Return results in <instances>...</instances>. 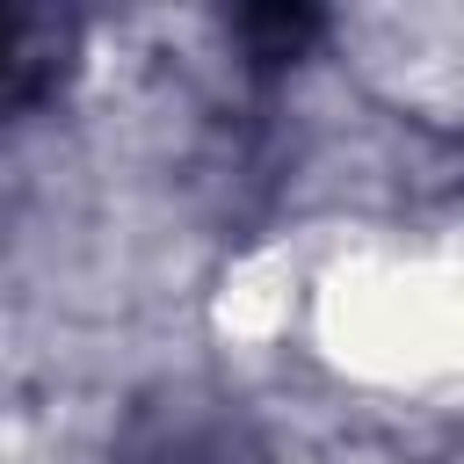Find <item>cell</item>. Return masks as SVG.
Listing matches in <instances>:
<instances>
[{
	"mask_svg": "<svg viewBox=\"0 0 464 464\" xmlns=\"http://www.w3.org/2000/svg\"><path fill=\"white\" fill-rule=\"evenodd\" d=\"M109 464H261L254 420L210 384H152L123 406Z\"/></svg>",
	"mask_w": 464,
	"mask_h": 464,
	"instance_id": "1",
	"label": "cell"
},
{
	"mask_svg": "<svg viewBox=\"0 0 464 464\" xmlns=\"http://www.w3.org/2000/svg\"><path fill=\"white\" fill-rule=\"evenodd\" d=\"M72 58H80V14H65V7H22L14 36H7V87H0L7 109L14 116L44 109L65 87Z\"/></svg>",
	"mask_w": 464,
	"mask_h": 464,
	"instance_id": "2",
	"label": "cell"
},
{
	"mask_svg": "<svg viewBox=\"0 0 464 464\" xmlns=\"http://www.w3.org/2000/svg\"><path fill=\"white\" fill-rule=\"evenodd\" d=\"M239 36H246V58H254V65H283V58H297V51L319 36V14L254 7V14H239Z\"/></svg>",
	"mask_w": 464,
	"mask_h": 464,
	"instance_id": "3",
	"label": "cell"
},
{
	"mask_svg": "<svg viewBox=\"0 0 464 464\" xmlns=\"http://www.w3.org/2000/svg\"><path fill=\"white\" fill-rule=\"evenodd\" d=\"M435 464H464V420L442 435V450H435Z\"/></svg>",
	"mask_w": 464,
	"mask_h": 464,
	"instance_id": "4",
	"label": "cell"
}]
</instances>
